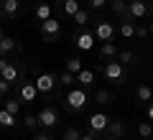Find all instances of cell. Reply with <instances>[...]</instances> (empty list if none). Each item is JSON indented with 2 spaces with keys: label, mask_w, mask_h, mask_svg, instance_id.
I'll return each instance as SVG.
<instances>
[{
  "label": "cell",
  "mask_w": 153,
  "mask_h": 140,
  "mask_svg": "<svg viewBox=\"0 0 153 140\" xmlns=\"http://www.w3.org/2000/svg\"><path fill=\"white\" fill-rule=\"evenodd\" d=\"M54 10H56L59 18H71L76 10H79V0H56Z\"/></svg>",
  "instance_id": "cell-14"
},
{
  "label": "cell",
  "mask_w": 153,
  "mask_h": 140,
  "mask_svg": "<svg viewBox=\"0 0 153 140\" xmlns=\"http://www.w3.org/2000/svg\"><path fill=\"white\" fill-rule=\"evenodd\" d=\"M110 0H87V10H92V16H100V13L107 8Z\"/></svg>",
  "instance_id": "cell-27"
},
{
  "label": "cell",
  "mask_w": 153,
  "mask_h": 140,
  "mask_svg": "<svg viewBox=\"0 0 153 140\" xmlns=\"http://www.w3.org/2000/svg\"><path fill=\"white\" fill-rule=\"evenodd\" d=\"M128 13L133 21H143L153 13V3L151 0H128Z\"/></svg>",
  "instance_id": "cell-8"
},
{
  "label": "cell",
  "mask_w": 153,
  "mask_h": 140,
  "mask_svg": "<svg viewBox=\"0 0 153 140\" xmlns=\"http://www.w3.org/2000/svg\"><path fill=\"white\" fill-rule=\"evenodd\" d=\"M79 140H97V138H94V135L87 130V133H82V138H79Z\"/></svg>",
  "instance_id": "cell-36"
},
{
  "label": "cell",
  "mask_w": 153,
  "mask_h": 140,
  "mask_svg": "<svg viewBox=\"0 0 153 140\" xmlns=\"http://www.w3.org/2000/svg\"><path fill=\"white\" fill-rule=\"evenodd\" d=\"M120 36L123 38H135V21H120Z\"/></svg>",
  "instance_id": "cell-24"
},
{
  "label": "cell",
  "mask_w": 153,
  "mask_h": 140,
  "mask_svg": "<svg viewBox=\"0 0 153 140\" xmlns=\"http://www.w3.org/2000/svg\"><path fill=\"white\" fill-rule=\"evenodd\" d=\"M26 74H28V66H26V64H21V61H8V64H5V69L0 71V79L10 81V84L16 87L18 81H23V79H26Z\"/></svg>",
  "instance_id": "cell-5"
},
{
  "label": "cell",
  "mask_w": 153,
  "mask_h": 140,
  "mask_svg": "<svg viewBox=\"0 0 153 140\" xmlns=\"http://www.w3.org/2000/svg\"><path fill=\"white\" fill-rule=\"evenodd\" d=\"M79 138H82V130H79V127H66L64 140H79Z\"/></svg>",
  "instance_id": "cell-32"
},
{
  "label": "cell",
  "mask_w": 153,
  "mask_h": 140,
  "mask_svg": "<svg viewBox=\"0 0 153 140\" xmlns=\"http://www.w3.org/2000/svg\"><path fill=\"white\" fill-rule=\"evenodd\" d=\"M0 10L5 18L16 21V18L23 16V0H0Z\"/></svg>",
  "instance_id": "cell-13"
},
{
  "label": "cell",
  "mask_w": 153,
  "mask_h": 140,
  "mask_svg": "<svg viewBox=\"0 0 153 140\" xmlns=\"http://www.w3.org/2000/svg\"><path fill=\"white\" fill-rule=\"evenodd\" d=\"M0 36H5V31H3V26H0Z\"/></svg>",
  "instance_id": "cell-40"
},
{
  "label": "cell",
  "mask_w": 153,
  "mask_h": 140,
  "mask_svg": "<svg viewBox=\"0 0 153 140\" xmlns=\"http://www.w3.org/2000/svg\"><path fill=\"white\" fill-rule=\"evenodd\" d=\"M71 41L76 43V49L79 51H89V49H94V33L92 31H87V28H76L74 33H71Z\"/></svg>",
  "instance_id": "cell-11"
},
{
  "label": "cell",
  "mask_w": 153,
  "mask_h": 140,
  "mask_svg": "<svg viewBox=\"0 0 153 140\" xmlns=\"http://www.w3.org/2000/svg\"><path fill=\"white\" fill-rule=\"evenodd\" d=\"M94 102H97L100 107H110V104L115 102V92H110V89H94Z\"/></svg>",
  "instance_id": "cell-20"
},
{
  "label": "cell",
  "mask_w": 153,
  "mask_h": 140,
  "mask_svg": "<svg viewBox=\"0 0 153 140\" xmlns=\"http://www.w3.org/2000/svg\"><path fill=\"white\" fill-rule=\"evenodd\" d=\"M33 140H54V135H51L49 130H36V133H33Z\"/></svg>",
  "instance_id": "cell-34"
},
{
  "label": "cell",
  "mask_w": 153,
  "mask_h": 140,
  "mask_svg": "<svg viewBox=\"0 0 153 140\" xmlns=\"http://www.w3.org/2000/svg\"><path fill=\"white\" fill-rule=\"evenodd\" d=\"M74 23H76V28H87L89 23L94 21V16H92V10H87V8H79V10L74 13Z\"/></svg>",
  "instance_id": "cell-18"
},
{
  "label": "cell",
  "mask_w": 153,
  "mask_h": 140,
  "mask_svg": "<svg viewBox=\"0 0 153 140\" xmlns=\"http://www.w3.org/2000/svg\"><path fill=\"white\" fill-rule=\"evenodd\" d=\"M28 71L33 74V84H36V89H38V97H44L46 102H56V99L61 97V84H59V76L56 74L41 71V69H36V66H31Z\"/></svg>",
  "instance_id": "cell-1"
},
{
  "label": "cell",
  "mask_w": 153,
  "mask_h": 140,
  "mask_svg": "<svg viewBox=\"0 0 153 140\" xmlns=\"http://www.w3.org/2000/svg\"><path fill=\"white\" fill-rule=\"evenodd\" d=\"M76 87H84V89L94 87V71L92 69H79L76 71Z\"/></svg>",
  "instance_id": "cell-19"
},
{
  "label": "cell",
  "mask_w": 153,
  "mask_h": 140,
  "mask_svg": "<svg viewBox=\"0 0 153 140\" xmlns=\"http://www.w3.org/2000/svg\"><path fill=\"white\" fill-rule=\"evenodd\" d=\"M100 140H115V138H110V135H102V138H100Z\"/></svg>",
  "instance_id": "cell-38"
},
{
  "label": "cell",
  "mask_w": 153,
  "mask_h": 140,
  "mask_svg": "<svg viewBox=\"0 0 153 140\" xmlns=\"http://www.w3.org/2000/svg\"><path fill=\"white\" fill-rule=\"evenodd\" d=\"M125 133H128V122H125L123 117H112V120L107 122V133H105V135H110V138H115V140H120Z\"/></svg>",
  "instance_id": "cell-15"
},
{
  "label": "cell",
  "mask_w": 153,
  "mask_h": 140,
  "mask_svg": "<svg viewBox=\"0 0 153 140\" xmlns=\"http://www.w3.org/2000/svg\"><path fill=\"white\" fill-rule=\"evenodd\" d=\"M38 31H41V38H44L46 43H56L61 38V23L56 21V18H46V21L38 23Z\"/></svg>",
  "instance_id": "cell-6"
},
{
  "label": "cell",
  "mask_w": 153,
  "mask_h": 140,
  "mask_svg": "<svg viewBox=\"0 0 153 140\" xmlns=\"http://www.w3.org/2000/svg\"><path fill=\"white\" fill-rule=\"evenodd\" d=\"M148 140H153V135H151V138H148Z\"/></svg>",
  "instance_id": "cell-42"
},
{
  "label": "cell",
  "mask_w": 153,
  "mask_h": 140,
  "mask_svg": "<svg viewBox=\"0 0 153 140\" xmlns=\"http://www.w3.org/2000/svg\"><path fill=\"white\" fill-rule=\"evenodd\" d=\"M51 13H54V8H51L46 0H38L36 5H33V18H36L38 23L46 21V18H51Z\"/></svg>",
  "instance_id": "cell-17"
},
{
  "label": "cell",
  "mask_w": 153,
  "mask_h": 140,
  "mask_svg": "<svg viewBox=\"0 0 153 140\" xmlns=\"http://www.w3.org/2000/svg\"><path fill=\"white\" fill-rule=\"evenodd\" d=\"M59 84L66 87V89H71V87L76 84V74H71V71H64V74L59 76Z\"/></svg>",
  "instance_id": "cell-28"
},
{
  "label": "cell",
  "mask_w": 153,
  "mask_h": 140,
  "mask_svg": "<svg viewBox=\"0 0 153 140\" xmlns=\"http://www.w3.org/2000/svg\"><path fill=\"white\" fill-rule=\"evenodd\" d=\"M16 99H18L21 104H33V102L38 99L36 84H33V81H28V79L18 81V84H16Z\"/></svg>",
  "instance_id": "cell-7"
},
{
  "label": "cell",
  "mask_w": 153,
  "mask_h": 140,
  "mask_svg": "<svg viewBox=\"0 0 153 140\" xmlns=\"http://www.w3.org/2000/svg\"><path fill=\"white\" fill-rule=\"evenodd\" d=\"M148 120H151V122H153V99H151V102H148Z\"/></svg>",
  "instance_id": "cell-37"
},
{
  "label": "cell",
  "mask_w": 153,
  "mask_h": 140,
  "mask_svg": "<svg viewBox=\"0 0 153 140\" xmlns=\"http://www.w3.org/2000/svg\"><path fill=\"white\" fill-rule=\"evenodd\" d=\"M107 8H110V13H112L117 21H133L130 13H128V0H110Z\"/></svg>",
  "instance_id": "cell-16"
},
{
  "label": "cell",
  "mask_w": 153,
  "mask_h": 140,
  "mask_svg": "<svg viewBox=\"0 0 153 140\" xmlns=\"http://www.w3.org/2000/svg\"><path fill=\"white\" fill-rule=\"evenodd\" d=\"M36 117H38V127L51 130V127H56V125L61 122V107H56V104H46V107H41V112H38Z\"/></svg>",
  "instance_id": "cell-4"
},
{
  "label": "cell",
  "mask_w": 153,
  "mask_h": 140,
  "mask_svg": "<svg viewBox=\"0 0 153 140\" xmlns=\"http://www.w3.org/2000/svg\"><path fill=\"white\" fill-rule=\"evenodd\" d=\"M138 135H140L143 140H146V138H151V135H153V127H151V122H140V125H138Z\"/></svg>",
  "instance_id": "cell-31"
},
{
  "label": "cell",
  "mask_w": 153,
  "mask_h": 140,
  "mask_svg": "<svg viewBox=\"0 0 153 140\" xmlns=\"http://www.w3.org/2000/svg\"><path fill=\"white\" fill-rule=\"evenodd\" d=\"M79 69H84V66H82V59H79V56H69V59H66V71L76 74Z\"/></svg>",
  "instance_id": "cell-29"
},
{
  "label": "cell",
  "mask_w": 153,
  "mask_h": 140,
  "mask_svg": "<svg viewBox=\"0 0 153 140\" xmlns=\"http://www.w3.org/2000/svg\"><path fill=\"white\" fill-rule=\"evenodd\" d=\"M148 36V26H143L140 21H135V38H146Z\"/></svg>",
  "instance_id": "cell-33"
},
{
  "label": "cell",
  "mask_w": 153,
  "mask_h": 140,
  "mask_svg": "<svg viewBox=\"0 0 153 140\" xmlns=\"http://www.w3.org/2000/svg\"><path fill=\"white\" fill-rule=\"evenodd\" d=\"M16 125H18V117L0 107V127H16Z\"/></svg>",
  "instance_id": "cell-26"
},
{
  "label": "cell",
  "mask_w": 153,
  "mask_h": 140,
  "mask_svg": "<svg viewBox=\"0 0 153 140\" xmlns=\"http://www.w3.org/2000/svg\"><path fill=\"white\" fill-rule=\"evenodd\" d=\"M117 51H120V49H117L112 41H105L102 46H100V59H107V61H110V59L117 56Z\"/></svg>",
  "instance_id": "cell-22"
},
{
  "label": "cell",
  "mask_w": 153,
  "mask_h": 140,
  "mask_svg": "<svg viewBox=\"0 0 153 140\" xmlns=\"http://www.w3.org/2000/svg\"><path fill=\"white\" fill-rule=\"evenodd\" d=\"M3 18H5V16H3V10H0V21H3Z\"/></svg>",
  "instance_id": "cell-41"
},
{
  "label": "cell",
  "mask_w": 153,
  "mask_h": 140,
  "mask_svg": "<svg viewBox=\"0 0 153 140\" xmlns=\"http://www.w3.org/2000/svg\"><path fill=\"white\" fill-rule=\"evenodd\" d=\"M115 59L120 61L123 66H135V64H138V54H133V51H128V49H125V51H117Z\"/></svg>",
  "instance_id": "cell-23"
},
{
  "label": "cell",
  "mask_w": 153,
  "mask_h": 140,
  "mask_svg": "<svg viewBox=\"0 0 153 140\" xmlns=\"http://www.w3.org/2000/svg\"><path fill=\"white\" fill-rule=\"evenodd\" d=\"M13 89V84L10 81H5V79H0V97H8V92Z\"/></svg>",
  "instance_id": "cell-35"
},
{
  "label": "cell",
  "mask_w": 153,
  "mask_h": 140,
  "mask_svg": "<svg viewBox=\"0 0 153 140\" xmlns=\"http://www.w3.org/2000/svg\"><path fill=\"white\" fill-rule=\"evenodd\" d=\"M23 54V46L21 41H16L13 36H0V56H21Z\"/></svg>",
  "instance_id": "cell-12"
},
{
  "label": "cell",
  "mask_w": 153,
  "mask_h": 140,
  "mask_svg": "<svg viewBox=\"0 0 153 140\" xmlns=\"http://www.w3.org/2000/svg\"><path fill=\"white\" fill-rule=\"evenodd\" d=\"M87 122H89V127H87V130H89V133H92L94 138L100 140L105 133H107V122H110V117H107L105 112H92Z\"/></svg>",
  "instance_id": "cell-10"
},
{
  "label": "cell",
  "mask_w": 153,
  "mask_h": 140,
  "mask_svg": "<svg viewBox=\"0 0 153 140\" xmlns=\"http://www.w3.org/2000/svg\"><path fill=\"white\" fill-rule=\"evenodd\" d=\"M148 33H151V36H153V23H151V26H148Z\"/></svg>",
  "instance_id": "cell-39"
},
{
  "label": "cell",
  "mask_w": 153,
  "mask_h": 140,
  "mask_svg": "<svg viewBox=\"0 0 153 140\" xmlns=\"http://www.w3.org/2000/svg\"><path fill=\"white\" fill-rule=\"evenodd\" d=\"M153 99V89L148 84H138L135 87V102H143V104H148Z\"/></svg>",
  "instance_id": "cell-21"
},
{
  "label": "cell",
  "mask_w": 153,
  "mask_h": 140,
  "mask_svg": "<svg viewBox=\"0 0 153 140\" xmlns=\"http://www.w3.org/2000/svg\"><path fill=\"white\" fill-rule=\"evenodd\" d=\"M100 71H102L105 81H110V84H115V87H123L128 81V69L117 59H110V61H105V64H100Z\"/></svg>",
  "instance_id": "cell-3"
},
{
  "label": "cell",
  "mask_w": 153,
  "mask_h": 140,
  "mask_svg": "<svg viewBox=\"0 0 153 140\" xmlns=\"http://www.w3.org/2000/svg\"><path fill=\"white\" fill-rule=\"evenodd\" d=\"M94 23V38L97 41H112L115 38V33H117V28H115V23L112 21H105V18H97V21H92Z\"/></svg>",
  "instance_id": "cell-9"
},
{
  "label": "cell",
  "mask_w": 153,
  "mask_h": 140,
  "mask_svg": "<svg viewBox=\"0 0 153 140\" xmlns=\"http://www.w3.org/2000/svg\"><path fill=\"white\" fill-rule=\"evenodd\" d=\"M89 102H92V99H89V89L74 84L71 89H66V97L61 99V110H64L66 115H82V112H87Z\"/></svg>",
  "instance_id": "cell-2"
},
{
  "label": "cell",
  "mask_w": 153,
  "mask_h": 140,
  "mask_svg": "<svg viewBox=\"0 0 153 140\" xmlns=\"http://www.w3.org/2000/svg\"><path fill=\"white\" fill-rule=\"evenodd\" d=\"M21 122L26 125V130H33V133L38 130V117H36V115H26V117H23Z\"/></svg>",
  "instance_id": "cell-30"
},
{
  "label": "cell",
  "mask_w": 153,
  "mask_h": 140,
  "mask_svg": "<svg viewBox=\"0 0 153 140\" xmlns=\"http://www.w3.org/2000/svg\"><path fill=\"white\" fill-rule=\"evenodd\" d=\"M138 140H143V138H138Z\"/></svg>",
  "instance_id": "cell-43"
},
{
  "label": "cell",
  "mask_w": 153,
  "mask_h": 140,
  "mask_svg": "<svg viewBox=\"0 0 153 140\" xmlns=\"http://www.w3.org/2000/svg\"><path fill=\"white\" fill-rule=\"evenodd\" d=\"M3 110L18 117V112H21V102H18L16 97H5V99H3Z\"/></svg>",
  "instance_id": "cell-25"
}]
</instances>
